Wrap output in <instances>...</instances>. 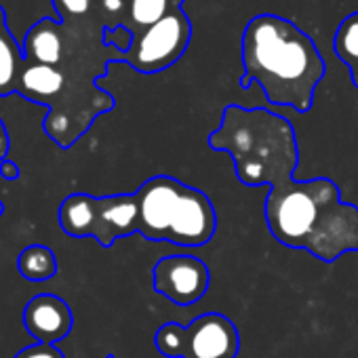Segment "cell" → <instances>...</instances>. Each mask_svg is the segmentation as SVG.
I'll return each mask as SVG.
<instances>
[{
	"label": "cell",
	"instance_id": "obj_1",
	"mask_svg": "<svg viewBox=\"0 0 358 358\" xmlns=\"http://www.w3.org/2000/svg\"><path fill=\"white\" fill-rule=\"evenodd\" d=\"M59 226L68 236H93L106 249L135 232L152 243L205 247L217 232V213L205 192L154 175L131 194H70L59 207Z\"/></svg>",
	"mask_w": 358,
	"mask_h": 358
},
{
	"label": "cell",
	"instance_id": "obj_9",
	"mask_svg": "<svg viewBox=\"0 0 358 358\" xmlns=\"http://www.w3.org/2000/svg\"><path fill=\"white\" fill-rule=\"evenodd\" d=\"M22 49L26 62L59 68L68 53V28L64 22L45 17L30 28Z\"/></svg>",
	"mask_w": 358,
	"mask_h": 358
},
{
	"label": "cell",
	"instance_id": "obj_14",
	"mask_svg": "<svg viewBox=\"0 0 358 358\" xmlns=\"http://www.w3.org/2000/svg\"><path fill=\"white\" fill-rule=\"evenodd\" d=\"M53 7H55L57 15L62 17V22H66V24L99 20V15H97L99 0H53Z\"/></svg>",
	"mask_w": 358,
	"mask_h": 358
},
{
	"label": "cell",
	"instance_id": "obj_2",
	"mask_svg": "<svg viewBox=\"0 0 358 358\" xmlns=\"http://www.w3.org/2000/svg\"><path fill=\"white\" fill-rule=\"evenodd\" d=\"M241 87L259 85L266 99L303 114L314 103V93L327 74V64L316 43L295 22L262 13L249 20L243 32Z\"/></svg>",
	"mask_w": 358,
	"mask_h": 358
},
{
	"label": "cell",
	"instance_id": "obj_5",
	"mask_svg": "<svg viewBox=\"0 0 358 358\" xmlns=\"http://www.w3.org/2000/svg\"><path fill=\"white\" fill-rule=\"evenodd\" d=\"M154 343L164 358H236L241 352L236 324L220 312L201 314L188 324L166 322Z\"/></svg>",
	"mask_w": 358,
	"mask_h": 358
},
{
	"label": "cell",
	"instance_id": "obj_15",
	"mask_svg": "<svg viewBox=\"0 0 358 358\" xmlns=\"http://www.w3.org/2000/svg\"><path fill=\"white\" fill-rule=\"evenodd\" d=\"M15 358H66L64 352L57 345L51 343H34L17 352Z\"/></svg>",
	"mask_w": 358,
	"mask_h": 358
},
{
	"label": "cell",
	"instance_id": "obj_7",
	"mask_svg": "<svg viewBox=\"0 0 358 358\" xmlns=\"http://www.w3.org/2000/svg\"><path fill=\"white\" fill-rule=\"evenodd\" d=\"M209 282V266L194 255H166L152 268L154 291L182 308L203 299Z\"/></svg>",
	"mask_w": 358,
	"mask_h": 358
},
{
	"label": "cell",
	"instance_id": "obj_10",
	"mask_svg": "<svg viewBox=\"0 0 358 358\" xmlns=\"http://www.w3.org/2000/svg\"><path fill=\"white\" fill-rule=\"evenodd\" d=\"M177 9H184V0H124L118 28H124L137 36Z\"/></svg>",
	"mask_w": 358,
	"mask_h": 358
},
{
	"label": "cell",
	"instance_id": "obj_8",
	"mask_svg": "<svg viewBox=\"0 0 358 358\" xmlns=\"http://www.w3.org/2000/svg\"><path fill=\"white\" fill-rule=\"evenodd\" d=\"M24 327L36 339V343H51L57 345L66 339L74 327V316L66 299L43 293L28 301L24 308Z\"/></svg>",
	"mask_w": 358,
	"mask_h": 358
},
{
	"label": "cell",
	"instance_id": "obj_12",
	"mask_svg": "<svg viewBox=\"0 0 358 358\" xmlns=\"http://www.w3.org/2000/svg\"><path fill=\"white\" fill-rule=\"evenodd\" d=\"M333 51L350 70L352 85L358 89V11L348 15L335 30Z\"/></svg>",
	"mask_w": 358,
	"mask_h": 358
},
{
	"label": "cell",
	"instance_id": "obj_17",
	"mask_svg": "<svg viewBox=\"0 0 358 358\" xmlns=\"http://www.w3.org/2000/svg\"><path fill=\"white\" fill-rule=\"evenodd\" d=\"M7 154H9V133L5 122L0 120V162L7 158Z\"/></svg>",
	"mask_w": 358,
	"mask_h": 358
},
{
	"label": "cell",
	"instance_id": "obj_18",
	"mask_svg": "<svg viewBox=\"0 0 358 358\" xmlns=\"http://www.w3.org/2000/svg\"><path fill=\"white\" fill-rule=\"evenodd\" d=\"M3 215H5V203L0 201V217H3Z\"/></svg>",
	"mask_w": 358,
	"mask_h": 358
},
{
	"label": "cell",
	"instance_id": "obj_16",
	"mask_svg": "<svg viewBox=\"0 0 358 358\" xmlns=\"http://www.w3.org/2000/svg\"><path fill=\"white\" fill-rule=\"evenodd\" d=\"M0 175H3V179H7V182H15V179H20V166L11 158H5L0 162Z\"/></svg>",
	"mask_w": 358,
	"mask_h": 358
},
{
	"label": "cell",
	"instance_id": "obj_13",
	"mask_svg": "<svg viewBox=\"0 0 358 358\" xmlns=\"http://www.w3.org/2000/svg\"><path fill=\"white\" fill-rule=\"evenodd\" d=\"M20 274L32 282L51 280L57 274V257L45 245H30L17 257Z\"/></svg>",
	"mask_w": 358,
	"mask_h": 358
},
{
	"label": "cell",
	"instance_id": "obj_4",
	"mask_svg": "<svg viewBox=\"0 0 358 358\" xmlns=\"http://www.w3.org/2000/svg\"><path fill=\"white\" fill-rule=\"evenodd\" d=\"M343 201L341 190L329 177L297 182L295 177L266 194V224L270 234L285 247L312 251L331 209Z\"/></svg>",
	"mask_w": 358,
	"mask_h": 358
},
{
	"label": "cell",
	"instance_id": "obj_3",
	"mask_svg": "<svg viewBox=\"0 0 358 358\" xmlns=\"http://www.w3.org/2000/svg\"><path fill=\"white\" fill-rule=\"evenodd\" d=\"M209 148L230 154L234 173L245 186H280L293 177L299 148L293 124L266 110L226 106Z\"/></svg>",
	"mask_w": 358,
	"mask_h": 358
},
{
	"label": "cell",
	"instance_id": "obj_19",
	"mask_svg": "<svg viewBox=\"0 0 358 358\" xmlns=\"http://www.w3.org/2000/svg\"><path fill=\"white\" fill-rule=\"evenodd\" d=\"M108 358H114V356H108Z\"/></svg>",
	"mask_w": 358,
	"mask_h": 358
},
{
	"label": "cell",
	"instance_id": "obj_6",
	"mask_svg": "<svg viewBox=\"0 0 358 358\" xmlns=\"http://www.w3.org/2000/svg\"><path fill=\"white\" fill-rule=\"evenodd\" d=\"M190 41L192 22L184 9H177L156 26L133 36L131 49L122 55V62L141 74H156L182 59Z\"/></svg>",
	"mask_w": 358,
	"mask_h": 358
},
{
	"label": "cell",
	"instance_id": "obj_11",
	"mask_svg": "<svg viewBox=\"0 0 358 358\" xmlns=\"http://www.w3.org/2000/svg\"><path fill=\"white\" fill-rule=\"evenodd\" d=\"M24 64V49L9 32L5 9L0 7V97L17 93V83Z\"/></svg>",
	"mask_w": 358,
	"mask_h": 358
}]
</instances>
